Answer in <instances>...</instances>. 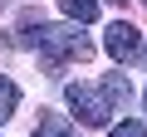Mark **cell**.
Segmentation results:
<instances>
[{"instance_id": "6da1fadb", "label": "cell", "mask_w": 147, "mask_h": 137, "mask_svg": "<svg viewBox=\"0 0 147 137\" xmlns=\"http://www.w3.org/2000/svg\"><path fill=\"white\" fill-rule=\"evenodd\" d=\"M20 44H30V49H39L44 54V64L49 68H59L64 59H88V39L74 30V25H25V34H20Z\"/></svg>"}, {"instance_id": "7a4b0ae2", "label": "cell", "mask_w": 147, "mask_h": 137, "mask_svg": "<svg viewBox=\"0 0 147 137\" xmlns=\"http://www.w3.org/2000/svg\"><path fill=\"white\" fill-rule=\"evenodd\" d=\"M64 93H69V103H74V113L84 118V127H103V122H108V113H113V103H108V93H93L88 83H69Z\"/></svg>"}, {"instance_id": "3957f363", "label": "cell", "mask_w": 147, "mask_h": 137, "mask_svg": "<svg viewBox=\"0 0 147 137\" xmlns=\"http://www.w3.org/2000/svg\"><path fill=\"white\" fill-rule=\"evenodd\" d=\"M103 49H108L118 64H127V59H137V54H142V39H137V30H132L127 20H118V25H108V34H103Z\"/></svg>"}, {"instance_id": "277c9868", "label": "cell", "mask_w": 147, "mask_h": 137, "mask_svg": "<svg viewBox=\"0 0 147 137\" xmlns=\"http://www.w3.org/2000/svg\"><path fill=\"white\" fill-rule=\"evenodd\" d=\"M34 137H79L69 127V118L64 113H39V122H34Z\"/></svg>"}, {"instance_id": "5b68a950", "label": "cell", "mask_w": 147, "mask_h": 137, "mask_svg": "<svg viewBox=\"0 0 147 137\" xmlns=\"http://www.w3.org/2000/svg\"><path fill=\"white\" fill-rule=\"evenodd\" d=\"M59 5H64L69 20H79V25H93L98 20V0H59Z\"/></svg>"}, {"instance_id": "8992f818", "label": "cell", "mask_w": 147, "mask_h": 137, "mask_svg": "<svg viewBox=\"0 0 147 137\" xmlns=\"http://www.w3.org/2000/svg\"><path fill=\"white\" fill-rule=\"evenodd\" d=\"M15 108H20V88H15V79H5V74H0V122H5V118H15Z\"/></svg>"}, {"instance_id": "52a82bcc", "label": "cell", "mask_w": 147, "mask_h": 137, "mask_svg": "<svg viewBox=\"0 0 147 137\" xmlns=\"http://www.w3.org/2000/svg\"><path fill=\"white\" fill-rule=\"evenodd\" d=\"M103 93H108V103H118V108L132 98V88H127V79H123V74H108V79H103Z\"/></svg>"}, {"instance_id": "ba28073f", "label": "cell", "mask_w": 147, "mask_h": 137, "mask_svg": "<svg viewBox=\"0 0 147 137\" xmlns=\"http://www.w3.org/2000/svg\"><path fill=\"white\" fill-rule=\"evenodd\" d=\"M108 137H147V127H142V122H132V118H127V122H118V127H113V132H108Z\"/></svg>"}, {"instance_id": "9c48e42d", "label": "cell", "mask_w": 147, "mask_h": 137, "mask_svg": "<svg viewBox=\"0 0 147 137\" xmlns=\"http://www.w3.org/2000/svg\"><path fill=\"white\" fill-rule=\"evenodd\" d=\"M0 10H5V0H0Z\"/></svg>"}, {"instance_id": "30bf717a", "label": "cell", "mask_w": 147, "mask_h": 137, "mask_svg": "<svg viewBox=\"0 0 147 137\" xmlns=\"http://www.w3.org/2000/svg\"><path fill=\"white\" fill-rule=\"evenodd\" d=\"M113 5H123V0H113Z\"/></svg>"}, {"instance_id": "8fae6325", "label": "cell", "mask_w": 147, "mask_h": 137, "mask_svg": "<svg viewBox=\"0 0 147 137\" xmlns=\"http://www.w3.org/2000/svg\"><path fill=\"white\" fill-rule=\"evenodd\" d=\"M142 103H147V93H142Z\"/></svg>"}]
</instances>
